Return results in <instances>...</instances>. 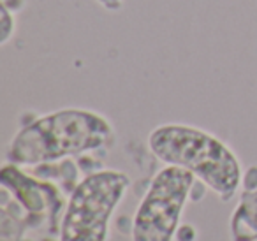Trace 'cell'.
<instances>
[{"label":"cell","instance_id":"cell-6","mask_svg":"<svg viewBox=\"0 0 257 241\" xmlns=\"http://www.w3.org/2000/svg\"><path fill=\"white\" fill-rule=\"evenodd\" d=\"M232 241H257V188L245 190L229 220Z\"/></svg>","mask_w":257,"mask_h":241},{"label":"cell","instance_id":"cell-4","mask_svg":"<svg viewBox=\"0 0 257 241\" xmlns=\"http://www.w3.org/2000/svg\"><path fill=\"white\" fill-rule=\"evenodd\" d=\"M196 176L176 166H164L147 188L133 220V241H173Z\"/></svg>","mask_w":257,"mask_h":241},{"label":"cell","instance_id":"cell-5","mask_svg":"<svg viewBox=\"0 0 257 241\" xmlns=\"http://www.w3.org/2000/svg\"><path fill=\"white\" fill-rule=\"evenodd\" d=\"M0 183L8 188L11 195L22 204V208L29 215V225H34L32 220L43 222V216L50 220V229L55 232L57 223L60 225L62 215L65 211L67 201L62 195L60 188L55 183L27 174L22 166L6 164L0 173Z\"/></svg>","mask_w":257,"mask_h":241},{"label":"cell","instance_id":"cell-2","mask_svg":"<svg viewBox=\"0 0 257 241\" xmlns=\"http://www.w3.org/2000/svg\"><path fill=\"white\" fill-rule=\"evenodd\" d=\"M148 148L166 166L189 171L222 201H231L243 183L241 162L224 141L203 129L164 124L148 134Z\"/></svg>","mask_w":257,"mask_h":241},{"label":"cell","instance_id":"cell-8","mask_svg":"<svg viewBox=\"0 0 257 241\" xmlns=\"http://www.w3.org/2000/svg\"><path fill=\"white\" fill-rule=\"evenodd\" d=\"M95 2L109 13H118L123 8V0H95Z\"/></svg>","mask_w":257,"mask_h":241},{"label":"cell","instance_id":"cell-7","mask_svg":"<svg viewBox=\"0 0 257 241\" xmlns=\"http://www.w3.org/2000/svg\"><path fill=\"white\" fill-rule=\"evenodd\" d=\"M15 30H16L15 13L2 6V16H0V44H8L11 41V37L15 36Z\"/></svg>","mask_w":257,"mask_h":241},{"label":"cell","instance_id":"cell-1","mask_svg":"<svg viewBox=\"0 0 257 241\" xmlns=\"http://www.w3.org/2000/svg\"><path fill=\"white\" fill-rule=\"evenodd\" d=\"M114 143V129L104 114L83 107H65L23 125L6 150L9 164L36 167L69 157H81Z\"/></svg>","mask_w":257,"mask_h":241},{"label":"cell","instance_id":"cell-3","mask_svg":"<svg viewBox=\"0 0 257 241\" xmlns=\"http://www.w3.org/2000/svg\"><path fill=\"white\" fill-rule=\"evenodd\" d=\"M131 178L121 171L88 173L69 194L58 225L60 241H107L111 216L127 194Z\"/></svg>","mask_w":257,"mask_h":241}]
</instances>
